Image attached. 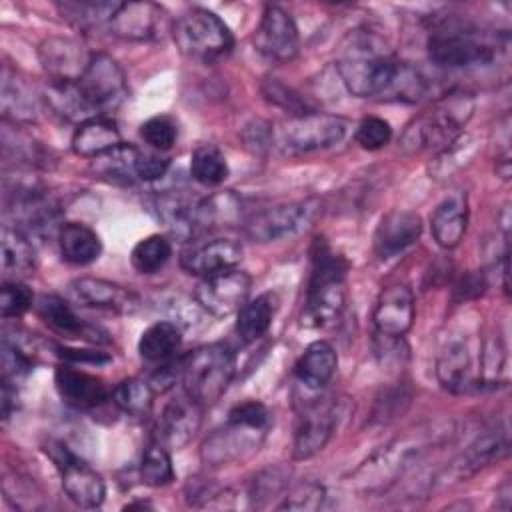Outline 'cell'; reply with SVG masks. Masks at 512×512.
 Instances as JSON below:
<instances>
[{
    "mask_svg": "<svg viewBox=\"0 0 512 512\" xmlns=\"http://www.w3.org/2000/svg\"><path fill=\"white\" fill-rule=\"evenodd\" d=\"M56 354L66 362H90V364L110 362V356L104 352H98V350H78V348L56 346Z\"/></svg>",
    "mask_w": 512,
    "mask_h": 512,
    "instance_id": "db71d44e",
    "label": "cell"
},
{
    "mask_svg": "<svg viewBox=\"0 0 512 512\" xmlns=\"http://www.w3.org/2000/svg\"><path fill=\"white\" fill-rule=\"evenodd\" d=\"M140 138L154 150L164 152L170 150L176 142V124L168 116H154L148 118L140 126Z\"/></svg>",
    "mask_w": 512,
    "mask_h": 512,
    "instance_id": "681fc988",
    "label": "cell"
},
{
    "mask_svg": "<svg viewBox=\"0 0 512 512\" xmlns=\"http://www.w3.org/2000/svg\"><path fill=\"white\" fill-rule=\"evenodd\" d=\"M510 440L506 428H490L478 434L468 448L450 462V466L444 470V474L438 480H468L474 474H478L482 468L502 460L508 456Z\"/></svg>",
    "mask_w": 512,
    "mask_h": 512,
    "instance_id": "ffe728a7",
    "label": "cell"
},
{
    "mask_svg": "<svg viewBox=\"0 0 512 512\" xmlns=\"http://www.w3.org/2000/svg\"><path fill=\"white\" fill-rule=\"evenodd\" d=\"M436 378L444 390L454 394H464L480 386L468 340L452 338L442 346L436 358Z\"/></svg>",
    "mask_w": 512,
    "mask_h": 512,
    "instance_id": "603a6c76",
    "label": "cell"
},
{
    "mask_svg": "<svg viewBox=\"0 0 512 512\" xmlns=\"http://www.w3.org/2000/svg\"><path fill=\"white\" fill-rule=\"evenodd\" d=\"M118 6H120V2H94V0L58 2L56 4L62 18H66L68 22H72L78 28L100 26L104 22L108 24Z\"/></svg>",
    "mask_w": 512,
    "mask_h": 512,
    "instance_id": "60d3db41",
    "label": "cell"
},
{
    "mask_svg": "<svg viewBox=\"0 0 512 512\" xmlns=\"http://www.w3.org/2000/svg\"><path fill=\"white\" fill-rule=\"evenodd\" d=\"M474 108L476 102L472 94L464 90H452L444 94L426 112L406 124L398 140L400 150L406 154L446 150L462 136V130L472 118Z\"/></svg>",
    "mask_w": 512,
    "mask_h": 512,
    "instance_id": "7a4b0ae2",
    "label": "cell"
},
{
    "mask_svg": "<svg viewBox=\"0 0 512 512\" xmlns=\"http://www.w3.org/2000/svg\"><path fill=\"white\" fill-rule=\"evenodd\" d=\"M318 210L320 202L314 198L276 204L250 216L244 224V234L252 242H276L308 228L316 218Z\"/></svg>",
    "mask_w": 512,
    "mask_h": 512,
    "instance_id": "8fae6325",
    "label": "cell"
},
{
    "mask_svg": "<svg viewBox=\"0 0 512 512\" xmlns=\"http://www.w3.org/2000/svg\"><path fill=\"white\" fill-rule=\"evenodd\" d=\"M0 404H2V418L8 420L12 416V412L16 410V398H18V392H16V386L2 380V396H0Z\"/></svg>",
    "mask_w": 512,
    "mask_h": 512,
    "instance_id": "11a10c76",
    "label": "cell"
},
{
    "mask_svg": "<svg viewBox=\"0 0 512 512\" xmlns=\"http://www.w3.org/2000/svg\"><path fill=\"white\" fill-rule=\"evenodd\" d=\"M0 362H2V380L16 386L20 380H24L32 372L34 354H30L26 348L18 346L16 342L2 338Z\"/></svg>",
    "mask_w": 512,
    "mask_h": 512,
    "instance_id": "f6af8a7d",
    "label": "cell"
},
{
    "mask_svg": "<svg viewBox=\"0 0 512 512\" xmlns=\"http://www.w3.org/2000/svg\"><path fill=\"white\" fill-rule=\"evenodd\" d=\"M326 490L316 482H302L288 490L282 496V502L276 506L278 510H298V512H312L324 504Z\"/></svg>",
    "mask_w": 512,
    "mask_h": 512,
    "instance_id": "7dc6e473",
    "label": "cell"
},
{
    "mask_svg": "<svg viewBox=\"0 0 512 512\" xmlns=\"http://www.w3.org/2000/svg\"><path fill=\"white\" fill-rule=\"evenodd\" d=\"M170 256V240L162 234H150L132 248L130 262L138 274H154L170 260Z\"/></svg>",
    "mask_w": 512,
    "mask_h": 512,
    "instance_id": "ab89813d",
    "label": "cell"
},
{
    "mask_svg": "<svg viewBox=\"0 0 512 512\" xmlns=\"http://www.w3.org/2000/svg\"><path fill=\"white\" fill-rule=\"evenodd\" d=\"M236 372V356L224 342L204 344L180 360V382L184 392L202 408L216 404Z\"/></svg>",
    "mask_w": 512,
    "mask_h": 512,
    "instance_id": "8992f818",
    "label": "cell"
},
{
    "mask_svg": "<svg viewBox=\"0 0 512 512\" xmlns=\"http://www.w3.org/2000/svg\"><path fill=\"white\" fill-rule=\"evenodd\" d=\"M262 94L268 102L284 108L286 112H290V116H298L304 112H310L312 108L300 98V94H296L292 88H288L286 84L278 82L276 78H268L262 84Z\"/></svg>",
    "mask_w": 512,
    "mask_h": 512,
    "instance_id": "f907efd6",
    "label": "cell"
},
{
    "mask_svg": "<svg viewBox=\"0 0 512 512\" xmlns=\"http://www.w3.org/2000/svg\"><path fill=\"white\" fill-rule=\"evenodd\" d=\"M286 486H288V474L284 470L280 468L262 470L252 478L248 486H244L248 508H262L268 500L282 496Z\"/></svg>",
    "mask_w": 512,
    "mask_h": 512,
    "instance_id": "ee69618b",
    "label": "cell"
},
{
    "mask_svg": "<svg viewBox=\"0 0 512 512\" xmlns=\"http://www.w3.org/2000/svg\"><path fill=\"white\" fill-rule=\"evenodd\" d=\"M92 58V52L74 38L50 36L38 46V60L54 82H78Z\"/></svg>",
    "mask_w": 512,
    "mask_h": 512,
    "instance_id": "44dd1931",
    "label": "cell"
},
{
    "mask_svg": "<svg viewBox=\"0 0 512 512\" xmlns=\"http://www.w3.org/2000/svg\"><path fill=\"white\" fill-rule=\"evenodd\" d=\"M154 394L156 392L150 386V382L142 380V378H124L110 392L114 404L130 416L148 414L152 408Z\"/></svg>",
    "mask_w": 512,
    "mask_h": 512,
    "instance_id": "74e56055",
    "label": "cell"
},
{
    "mask_svg": "<svg viewBox=\"0 0 512 512\" xmlns=\"http://www.w3.org/2000/svg\"><path fill=\"white\" fill-rule=\"evenodd\" d=\"M354 138L364 150H380L392 140V126L380 116H366L356 126Z\"/></svg>",
    "mask_w": 512,
    "mask_h": 512,
    "instance_id": "c3c4849f",
    "label": "cell"
},
{
    "mask_svg": "<svg viewBox=\"0 0 512 512\" xmlns=\"http://www.w3.org/2000/svg\"><path fill=\"white\" fill-rule=\"evenodd\" d=\"M242 202L232 192H216L210 196H196L192 208V234L198 238L200 232L228 226L240 218ZM192 238V240H194Z\"/></svg>",
    "mask_w": 512,
    "mask_h": 512,
    "instance_id": "f546056e",
    "label": "cell"
},
{
    "mask_svg": "<svg viewBox=\"0 0 512 512\" xmlns=\"http://www.w3.org/2000/svg\"><path fill=\"white\" fill-rule=\"evenodd\" d=\"M428 56L442 68H472L488 66L508 48L506 40H492L470 26L458 22H442L428 36Z\"/></svg>",
    "mask_w": 512,
    "mask_h": 512,
    "instance_id": "52a82bcc",
    "label": "cell"
},
{
    "mask_svg": "<svg viewBox=\"0 0 512 512\" xmlns=\"http://www.w3.org/2000/svg\"><path fill=\"white\" fill-rule=\"evenodd\" d=\"M46 452L60 470V482L64 494L82 508H96L104 502L106 484L102 476L66 448L62 442H52Z\"/></svg>",
    "mask_w": 512,
    "mask_h": 512,
    "instance_id": "7c38bea8",
    "label": "cell"
},
{
    "mask_svg": "<svg viewBox=\"0 0 512 512\" xmlns=\"http://www.w3.org/2000/svg\"><path fill=\"white\" fill-rule=\"evenodd\" d=\"M60 254L66 262L84 266L98 260L102 252V242L98 234L80 222H64L58 230Z\"/></svg>",
    "mask_w": 512,
    "mask_h": 512,
    "instance_id": "d6a6232c",
    "label": "cell"
},
{
    "mask_svg": "<svg viewBox=\"0 0 512 512\" xmlns=\"http://www.w3.org/2000/svg\"><path fill=\"white\" fill-rule=\"evenodd\" d=\"M76 84L84 100L98 116L116 110L128 96L124 70L106 52H92V58Z\"/></svg>",
    "mask_w": 512,
    "mask_h": 512,
    "instance_id": "30bf717a",
    "label": "cell"
},
{
    "mask_svg": "<svg viewBox=\"0 0 512 512\" xmlns=\"http://www.w3.org/2000/svg\"><path fill=\"white\" fill-rule=\"evenodd\" d=\"M140 148L132 144H120L112 152L96 158L94 168L102 176H110L112 180H122V182H134L136 180V158H138Z\"/></svg>",
    "mask_w": 512,
    "mask_h": 512,
    "instance_id": "7bdbcfd3",
    "label": "cell"
},
{
    "mask_svg": "<svg viewBox=\"0 0 512 512\" xmlns=\"http://www.w3.org/2000/svg\"><path fill=\"white\" fill-rule=\"evenodd\" d=\"M410 396L404 394L402 390H390L386 392L382 398L376 400V406H374V420H380V422H390L392 418L398 416V412H402L406 406H408V400Z\"/></svg>",
    "mask_w": 512,
    "mask_h": 512,
    "instance_id": "f5cc1de1",
    "label": "cell"
},
{
    "mask_svg": "<svg viewBox=\"0 0 512 512\" xmlns=\"http://www.w3.org/2000/svg\"><path fill=\"white\" fill-rule=\"evenodd\" d=\"M338 426V410L334 402L314 400L298 416L294 440H292V458L308 460L324 450Z\"/></svg>",
    "mask_w": 512,
    "mask_h": 512,
    "instance_id": "5bb4252c",
    "label": "cell"
},
{
    "mask_svg": "<svg viewBox=\"0 0 512 512\" xmlns=\"http://www.w3.org/2000/svg\"><path fill=\"white\" fill-rule=\"evenodd\" d=\"M252 280L238 268H228L210 276H204L194 290L196 304L214 318H226L238 312L250 294Z\"/></svg>",
    "mask_w": 512,
    "mask_h": 512,
    "instance_id": "4fadbf2b",
    "label": "cell"
},
{
    "mask_svg": "<svg viewBox=\"0 0 512 512\" xmlns=\"http://www.w3.org/2000/svg\"><path fill=\"white\" fill-rule=\"evenodd\" d=\"M54 384L60 398L78 410H92L104 404L110 394L104 380L68 364L56 368Z\"/></svg>",
    "mask_w": 512,
    "mask_h": 512,
    "instance_id": "4316f807",
    "label": "cell"
},
{
    "mask_svg": "<svg viewBox=\"0 0 512 512\" xmlns=\"http://www.w3.org/2000/svg\"><path fill=\"white\" fill-rule=\"evenodd\" d=\"M140 480L146 486L160 488L174 480V466L170 458V450L158 442L146 446L142 460H140Z\"/></svg>",
    "mask_w": 512,
    "mask_h": 512,
    "instance_id": "b9f144b4",
    "label": "cell"
},
{
    "mask_svg": "<svg viewBox=\"0 0 512 512\" xmlns=\"http://www.w3.org/2000/svg\"><path fill=\"white\" fill-rule=\"evenodd\" d=\"M180 342V324L170 320H158L142 332L138 340V354L146 362H164L178 350Z\"/></svg>",
    "mask_w": 512,
    "mask_h": 512,
    "instance_id": "e575fe53",
    "label": "cell"
},
{
    "mask_svg": "<svg viewBox=\"0 0 512 512\" xmlns=\"http://www.w3.org/2000/svg\"><path fill=\"white\" fill-rule=\"evenodd\" d=\"M46 102L48 106L60 114L66 120H72L76 124L98 116L90 104L80 94V88L76 82H54L48 80L46 86Z\"/></svg>",
    "mask_w": 512,
    "mask_h": 512,
    "instance_id": "d590c367",
    "label": "cell"
},
{
    "mask_svg": "<svg viewBox=\"0 0 512 512\" xmlns=\"http://www.w3.org/2000/svg\"><path fill=\"white\" fill-rule=\"evenodd\" d=\"M34 294L22 280H4L0 288V314L4 320L22 316L32 308Z\"/></svg>",
    "mask_w": 512,
    "mask_h": 512,
    "instance_id": "bcb514c9",
    "label": "cell"
},
{
    "mask_svg": "<svg viewBox=\"0 0 512 512\" xmlns=\"http://www.w3.org/2000/svg\"><path fill=\"white\" fill-rule=\"evenodd\" d=\"M202 406L196 404L186 392L170 400L154 426V442L168 450H180L192 442L202 422Z\"/></svg>",
    "mask_w": 512,
    "mask_h": 512,
    "instance_id": "e0dca14e",
    "label": "cell"
},
{
    "mask_svg": "<svg viewBox=\"0 0 512 512\" xmlns=\"http://www.w3.org/2000/svg\"><path fill=\"white\" fill-rule=\"evenodd\" d=\"M440 434V430H418L390 440L350 474V488L358 494L386 492L428 452Z\"/></svg>",
    "mask_w": 512,
    "mask_h": 512,
    "instance_id": "3957f363",
    "label": "cell"
},
{
    "mask_svg": "<svg viewBox=\"0 0 512 512\" xmlns=\"http://www.w3.org/2000/svg\"><path fill=\"white\" fill-rule=\"evenodd\" d=\"M278 300L272 292H264L252 300H246V304L236 312V334L244 344L256 342L262 338L276 314Z\"/></svg>",
    "mask_w": 512,
    "mask_h": 512,
    "instance_id": "836d02e7",
    "label": "cell"
},
{
    "mask_svg": "<svg viewBox=\"0 0 512 512\" xmlns=\"http://www.w3.org/2000/svg\"><path fill=\"white\" fill-rule=\"evenodd\" d=\"M166 16V10L156 2H120L108 22V30L122 40H156L166 30Z\"/></svg>",
    "mask_w": 512,
    "mask_h": 512,
    "instance_id": "d6986e66",
    "label": "cell"
},
{
    "mask_svg": "<svg viewBox=\"0 0 512 512\" xmlns=\"http://www.w3.org/2000/svg\"><path fill=\"white\" fill-rule=\"evenodd\" d=\"M422 220L412 210H392L382 216L374 230V252L378 258L388 260L402 254L418 242Z\"/></svg>",
    "mask_w": 512,
    "mask_h": 512,
    "instance_id": "d4e9b609",
    "label": "cell"
},
{
    "mask_svg": "<svg viewBox=\"0 0 512 512\" xmlns=\"http://www.w3.org/2000/svg\"><path fill=\"white\" fill-rule=\"evenodd\" d=\"M398 66L400 60H394L372 34L350 38L336 62L338 76L352 96L380 100L388 98Z\"/></svg>",
    "mask_w": 512,
    "mask_h": 512,
    "instance_id": "277c9868",
    "label": "cell"
},
{
    "mask_svg": "<svg viewBox=\"0 0 512 512\" xmlns=\"http://www.w3.org/2000/svg\"><path fill=\"white\" fill-rule=\"evenodd\" d=\"M468 226V196L462 190L444 196L430 216L432 236L438 246L450 250L460 244Z\"/></svg>",
    "mask_w": 512,
    "mask_h": 512,
    "instance_id": "83f0119b",
    "label": "cell"
},
{
    "mask_svg": "<svg viewBox=\"0 0 512 512\" xmlns=\"http://www.w3.org/2000/svg\"><path fill=\"white\" fill-rule=\"evenodd\" d=\"M346 272L348 262L336 254L324 238H316L312 246V268L302 310V324L322 328L332 324L346 304Z\"/></svg>",
    "mask_w": 512,
    "mask_h": 512,
    "instance_id": "5b68a950",
    "label": "cell"
},
{
    "mask_svg": "<svg viewBox=\"0 0 512 512\" xmlns=\"http://www.w3.org/2000/svg\"><path fill=\"white\" fill-rule=\"evenodd\" d=\"M168 168H170V160L160 152L140 150L136 158V180H144V182L160 180L166 176Z\"/></svg>",
    "mask_w": 512,
    "mask_h": 512,
    "instance_id": "816d5d0a",
    "label": "cell"
},
{
    "mask_svg": "<svg viewBox=\"0 0 512 512\" xmlns=\"http://www.w3.org/2000/svg\"><path fill=\"white\" fill-rule=\"evenodd\" d=\"M372 320L382 336L402 338L414 322V294L404 284L386 286L374 306Z\"/></svg>",
    "mask_w": 512,
    "mask_h": 512,
    "instance_id": "cb8c5ba5",
    "label": "cell"
},
{
    "mask_svg": "<svg viewBox=\"0 0 512 512\" xmlns=\"http://www.w3.org/2000/svg\"><path fill=\"white\" fill-rule=\"evenodd\" d=\"M70 290L82 306L108 310L114 314H134L142 304L140 296L130 288L94 276L76 278L70 284Z\"/></svg>",
    "mask_w": 512,
    "mask_h": 512,
    "instance_id": "7402d4cb",
    "label": "cell"
},
{
    "mask_svg": "<svg viewBox=\"0 0 512 512\" xmlns=\"http://www.w3.org/2000/svg\"><path fill=\"white\" fill-rule=\"evenodd\" d=\"M272 414L258 400H246L230 408L226 424L206 436L200 458L206 466H226L258 452L268 430Z\"/></svg>",
    "mask_w": 512,
    "mask_h": 512,
    "instance_id": "6da1fadb",
    "label": "cell"
},
{
    "mask_svg": "<svg viewBox=\"0 0 512 512\" xmlns=\"http://www.w3.org/2000/svg\"><path fill=\"white\" fill-rule=\"evenodd\" d=\"M0 110L4 122L12 124H32L38 118V94L30 82L10 66L2 68Z\"/></svg>",
    "mask_w": 512,
    "mask_h": 512,
    "instance_id": "484cf974",
    "label": "cell"
},
{
    "mask_svg": "<svg viewBox=\"0 0 512 512\" xmlns=\"http://www.w3.org/2000/svg\"><path fill=\"white\" fill-rule=\"evenodd\" d=\"M338 368V354L326 340L312 342L294 366V374L300 384L310 390L324 388Z\"/></svg>",
    "mask_w": 512,
    "mask_h": 512,
    "instance_id": "4dcf8cb0",
    "label": "cell"
},
{
    "mask_svg": "<svg viewBox=\"0 0 512 512\" xmlns=\"http://www.w3.org/2000/svg\"><path fill=\"white\" fill-rule=\"evenodd\" d=\"M6 214L14 220V228L24 232L28 238L46 236L50 232L60 230L58 224V208L56 204L34 186H20L16 194L6 202Z\"/></svg>",
    "mask_w": 512,
    "mask_h": 512,
    "instance_id": "9a60e30c",
    "label": "cell"
},
{
    "mask_svg": "<svg viewBox=\"0 0 512 512\" xmlns=\"http://www.w3.org/2000/svg\"><path fill=\"white\" fill-rule=\"evenodd\" d=\"M190 174L202 186H218L228 178V162L216 146L202 144L192 152Z\"/></svg>",
    "mask_w": 512,
    "mask_h": 512,
    "instance_id": "f35d334b",
    "label": "cell"
},
{
    "mask_svg": "<svg viewBox=\"0 0 512 512\" xmlns=\"http://www.w3.org/2000/svg\"><path fill=\"white\" fill-rule=\"evenodd\" d=\"M254 46L260 54L274 62H290L300 48V36L294 18L280 6H266L254 36Z\"/></svg>",
    "mask_w": 512,
    "mask_h": 512,
    "instance_id": "2e32d148",
    "label": "cell"
},
{
    "mask_svg": "<svg viewBox=\"0 0 512 512\" xmlns=\"http://www.w3.org/2000/svg\"><path fill=\"white\" fill-rule=\"evenodd\" d=\"M2 272L6 280H22L36 270V250L30 238L14 226H4L0 234Z\"/></svg>",
    "mask_w": 512,
    "mask_h": 512,
    "instance_id": "1f68e13d",
    "label": "cell"
},
{
    "mask_svg": "<svg viewBox=\"0 0 512 512\" xmlns=\"http://www.w3.org/2000/svg\"><path fill=\"white\" fill-rule=\"evenodd\" d=\"M242 260V246L232 238H194L180 250V266L194 276H210L236 268Z\"/></svg>",
    "mask_w": 512,
    "mask_h": 512,
    "instance_id": "ac0fdd59",
    "label": "cell"
},
{
    "mask_svg": "<svg viewBox=\"0 0 512 512\" xmlns=\"http://www.w3.org/2000/svg\"><path fill=\"white\" fill-rule=\"evenodd\" d=\"M36 312L52 330L60 334L78 338L86 334V324L82 318H78V314L58 294H42L36 302Z\"/></svg>",
    "mask_w": 512,
    "mask_h": 512,
    "instance_id": "8d00e7d4",
    "label": "cell"
},
{
    "mask_svg": "<svg viewBox=\"0 0 512 512\" xmlns=\"http://www.w3.org/2000/svg\"><path fill=\"white\" fill-rule=\"evenodd\" d=\"M348 134V120L326 112H304L288 116L272 130V144L284 156H306L340 144Z\"/></svg>",
    "mask_w": 512,
    "mask_h": 512,
    "instance_id": "ba28073f",
    "label": "cell"
},
{
    "mask_svg": "<svg viewBox=\"0 0 512 512\" xmlns=\"http://www.w3.org/2000/svg\"><path fill=\"white\" fill-rule=\"evenodd\" d=\"M172 38L186 58L198 62H214L234 46L228 24L206 8H192L180 14L172 24Z\"/></svg>",
    "mask_w": 512,
    "mask_h": 512,
    "instance_id": "9c48e42d",
    "label": "cell"
},
{
    "mask_svg": "<svg viewBox=\"0 0 512 512\" xmlns=\"http://www.w3.org/2000/svg\"><path fill=\"white\" fill-rule=\"evenodd\" d=\"M120 144H124L120 130L110 118L104 116H94L80 122L72 134V152L82 158L96 160Z\"/></svg>",
    "mask_w": 512,
    "mask_h": 512,
    "instance_id": "f1b7e54d",
    "label": "cell"
}]
</instances>
